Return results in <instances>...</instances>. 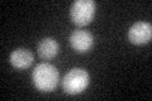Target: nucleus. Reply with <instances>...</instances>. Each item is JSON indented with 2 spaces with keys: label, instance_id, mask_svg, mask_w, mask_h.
I'll return each mask as SVG.
<instances>
[{
  "label": "nucleus",
  "instance_id": "f257e3e1",
  "mask_svg": "<svg viewBox=\"0 0 152 101\" xmlns=\"http://www.w3.org/2000/svg\"><path fill=\"white\" fill-rule=\"evenodd\" d=\"M32 80L37 90L42 92H51L58 85L60 73L55 66L50 63H39L33 70Z\"/></svg>",
  "mask_w": 152,
  "mask_h": 101
},
{
  "label": "nucleus",
  "instance_id": "f03ea898",
  "mask_svg": "<svg viewBox=\"0 0 152 101\" xmlns=\"http://www.w3.org/2000/svg\"><path fill=\"white\" fill-rule=\"evenodd\" d=\"M90 76L84 68H72L65 75L62 81V89L66 94L76 95L83 92L89 86Z\"/></svg>",
  "mask_w": 152,
  "mask_h": 101
},
{
  "label": "nucleus",
  "instance_id": "7ed1b4c3",
  "mask_svg": "<svg viewBox=\"0 0 152 101\" xmlns=\"http://www.w3.org/2000/svg\"><path fill=\"white\" fill-rule=\"evenodd\" d=\"M96 12V4L94 0H76L70 9V17L76 25H86L93 20Z\"/></svg>",
  "mask_w": 152,
  "mask_h": 101
},
{
  "label": "nucleus",
  "instance_id": "20e7f679",
  "mask_svg": "<svg viewBox=\"0 0 152 101\" xmlns=\"http://www.w3.org/2000/svg\"><path fill=\"white\" fill-rule=\"evenodd\" d=\"M152 38V25L147 22H137L128 31V41L132 44L140 46L148 43Z\"/></svg>",
  "mask_w": 152,
  "mask_h": 101
},
{
  "label": "nucleus",
  "instance_id": "39448f33",
  "mask_svg": "<svg viewBox=\"0 0 152 101\" xmlns=\"http://www.w3.org/2000/svg\"><path fill=\"white\" fill-rule=\"evenodd\" d=\"M70 44L76 52L85 53L94 46V37L88 31L76 29L70 34Z\"/></svg>",
  "mask_w": 152,
  "mask_h": 101
},
{
  "label": "nucleus",
  "instance_id": "423d86ee",
  "mask_svg": "<svg viewBox=\"0 0 152 101\" xmlns=\"http://www.w3.org/2000/svg\"><path fill=\"white\" fill-rule=\"evenodd\" d=\"M33 53L27 48H17L10 53V63L18 70L28 68L33 63Z\"/></svg>",
  "mask_w": 152,
  "mask_h": 101
},
{
  "label": "nucleus",
  "instance_id": "0eeeda50",
  "mask_svg": "<svg viewBox=\"0 0 152 101\" xmlns=\"http://www.w3.org/2000/svg\"><path fill=\"white\" fill-rule=\"evenodd\" d=\"M58 51H60L58 43H57L56 39H53V38H51V37L41 39L39 43H38V46H37L38 54H39V57L43 60L53 58V57H56V54L58 53Z\"/></svg>",
  "mask_w": 152,
  "mask_h": 101
}]
</instances>
